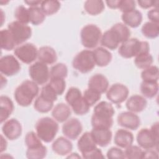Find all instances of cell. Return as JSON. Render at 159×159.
Returning a JSON list of instances; mask_svg holds the SVG:
<instances>
[{
  "instance_id": "obj_3",
  "label": "cell",
  "mask_w": 159,
  "mask_h": 159,
  "mask_svg": "<svg viewBox=\"0 0 159 159\" xmlns=\"http://www.w3.org/2000/svg\"><path fill=\"white\" fill-rule=\"evenodd\" d=\"M58 128V123L48 117L39 119L35 124V130L38 137L46 143H49L55 139Z\"/></svg>"
},
{
  "instance_id": "obj_18",
  "label": "cell",
  "mask_w": 159,
  "mask_h": 159,
  "mask_svg": "<svg viewBox=\"0 0 159 159\" xmlns=\"http://www.w3.org/2000/svg\"><path fill=\"white\" fill-rule=\"evenodd\" d=\"M100 41L102 46L110 50L116 49L119 44L122 43L120 36L112 27L102 35Z\"/></svg>"
},
{
  "instance_id": "obj_43",
  "label": "cell",
  "mask_w": 159,
  "mask_h": 159,
  "mask_svg": "<svg viewBox=\"0 0 159 159\" xmlns=\"http://www.w3.org/2000/svg\"><path fill=\"white\" fill-rule=\"evenodd\" d=\"M143 153V151L141 149L140 147L132 145L127 147L124 151L125 158L130 159L142 158Z\"/></svg>"
},
{
  "instance_id": "obj_19",
  "label": "cell",
  "mask_w": 159,
  "mask_h": 159,
  "mask_svg": "<svg viewBox=\"0 0 159 159\" xmlns=\"http://www.w3.org/2000/svg\"><path fill=\"white\" fill-rule=\"evenodd\" d=\"M91 134L96 144L101 147L108 145L111 141L112 136L110 129L93 128L91 131Z\"/></svg>"
},
{
  "instance_id": "obj_32",
  "label": "cell",
  "mask_w": 159,
  "mask_h": 159,
  "mask_svg": "<svg viewBox=\"0 0 159 159\" xmlns=\"http://www.w3.org/2000/svg\"><path fill=\"white\" fill-rule=\"evenodd\" d=\"M29 12L30 22L34 25H38L42 24L45 19V14L43 12L41 8L39 7H30L28 8Z\"/></svg>"
},
{
  "instance_id": "obj_46",
  "label": "cell",
  "mask_w": 159,
  "mask_h": 159,
  "mask_svg": "<svg viewBox=\"0 0 159 159\" xmlns=\"http://www.w3.org/2000/svg\"><path fill=\"white\" fill-rule=\"evenodd\" d=\"M135 1L133 0H120L119 9L123 13H126L135 10Z\"/></svg>"
},
{
  "instance_id": "obj_38",
  "label": "cell",
  "mask_w": 159,
  "mask_h": 159,
  "mask_svg": "<svg viewBox=\"0 0 159 159\" xmlns=\"http://www.w3.org/2000/svg\"><path fill=\"white\" fill-rule=\"evenodd\" d=\"M50 87L58 95H61L66 88V82L64 78H50V82L48 83Z\"/></svg>"
},
{
  "instance_id": "obj_36",
  "label": "cell",
  "mask_w": 159,
  "mask_h": 159,
  "mask_svg": "<svg viewBox=\"0 0 159 159\" xmlns=\"http://www.w3.org/2000/svg\"><path fill=\"white\" fill-rule=\"evenodd\" d=\"M142 34L148 39H155L159 34V25L152 22L145 23L142 27Z\"/></svg>"
},
{
  "instance_id": "obj_40",
  "label": "cell",
  "mask_w": 159,
  "mask_h": 159,
  "mask_svg": "<svg viewBox=\"0 0 159 159\" xmlns=\"http://www.w3.org/2000/svg\"><path fill=\"white\" fill-rule=\"evenodd\" d=\"M47 153V148L43 145L35 148H27L26 157L29 159H42L45 157Z\"/></svg>"
},
{
  "instance_id": "obj_35",
  "label": "cell",
  "mask_w": 159,
  "mask_h": 159,
  "mask_svg": "<svg viewBox=\"0 0 159 159\" xmlns=\"http://www.w3.org/2000/svg\"><path fill=\"white\" fill-rule=\"evenodd\" d=\"M141 78L143 81L158 82L159 78L158 67L155 65H151L144 69L141 73Z\"/></svg>"
},
{
  "instance_id": "obj_15",
  "label": "cell",
  "mask_w": 159,
  "mask_h": 159,
  "mask_svg": "<svg viewBox=\"0 0 159 159\" xmlns=\"http://www.w3.org/2000/svg\"><path fill=\"white\" fill-rule=\"evenodd\" d=\"M83 130V126L81 122L76 118L70 119L64 123L62 126L63 134L68 139L71 140L76 139Z\"/></svg>"
},
{
  "instance_id": "obj_20",
  "label": "cell",
  "mask_w": 159,
  "mask_h": 159,
  "mask_svg": "<svg viewBox=\"0 0 159 159\" xmlns=\"http://www.w3.org/2000/svg\"><path fill=\"white\" fill-rule=\"evenodd\" d=\"M96 144L93 139L91 132H86L84 133L79 139L77 143L78 148L81 153L82 156L95 149Z\"/></svg>"
},
{
  "instance_id": "obj_29",
  "label": "cell",
  "mask_w": 159,
  "mask_h": 159,
  "mask_svg": "<svg viewBox=\"0 0 159 159\" xmlns=\"http://www.w3.org/2000/svg\"><path fill=\"white\" fill-rule=\"evenodd\" d=\"M84 8L86 12L92 16H95L101 13L104 8V4L100 0H88L84 2Z\"/></svg>"
},
{
  "instance_id": "obj_16",
  "label": "cell",
  "mask_w": 159,
  "mask_h": 159,
  "mask_svg": "<svg viewBox=\"0 0 159 159\" xmlns=\"http://www.w3.org/2000/svg\"><path fill=\"white\" fill-rule=\"evenodd\" d=\"M22 125L16 119H11L3 124L2 132L6 138L11 140L17 139L22 134Z\"/></svg>"
},
{
  "instance_id": "obj_8",
  "label": "cell",
  "mask_w": 159,
  "mask_h": 159,
  "mask_svg": "<svg viewBox=\"0 0 159 159\" xmlns=\"http://www.w3.org/2000/svg\"><path fill=\"white\" fill-rule=\"evenodd\" d=\"M80 36L83 47L87 48H93L98 45L101 40L102 33L97 25L88 24L82 28Z\"/></svg>"
},
{
  "instance_id": "obj_9",
  "label": "cell",
  "mask_w": 159,
  "mask_h": 159,
  "mask_svg": "<svg viewBox=\"0 0 159 159\" xmlns=\"http://www.w3.org/2000/svg\"><path fill=\"white\" fill-rule=\"evenodd\" d=\"M8 30L11 33L16 45L21 44L30 38L32 29L27 24L14 21L8 24Z\"/></svg>"
},
{
  "instance_id": "obj_37",
  "label": "cell",
  "mask_w": 159,
  "mask_h": 159,
  "mask_svg": "<svg viewBox=\"0 0 159 159\" xmlns=\"http://www.w3.org/2000/svg\"><path fill=\"white\" fill-rule=\"evenodd\" d=\"M40 8L43 12L47 16L57 13L60 8V2L58 1H43L40 4Z\"/></svg>"
},
{
  "instance_id": "obj_21",
  "label": "cell",
  "mask_w": 159,
  "mask_h": 159,
  "mask_svg": "<svg viewBox=\"0 0 159 159\" xmlns=\"http://www.w3.org/2000/svg\"><path fill=\"white\" fill-rule=\"evenodd\" d=\"M52 148L57 155L64 156L70 153L73 149L72 143L66 138L60 137L52 143Z\"/></svg>"
},
{
  "instance_id": "obj_6",
  "label": "cell",
  "mask_w": 159,
  "mask_h": 159,
  "mask_svg": "<svg viewBox=\"0 0 159 159\" xmlns=\"http://www.w3.org/2000/svg\"><path fill=\"white\" fill-rule=\"evenodd\" d=\"M65 100L76 115L87 114L90 106L84 101L81 91L75 87H71L65 95Z\"/></svg>"
},
{
  "instance_id": "obj_5",
  "label": "cell",
  "mask_w": 159,
  "mask_h": 159,
  "mask_svg": "<svg viewBox=\"0 0 159 159\" xmlns=\"http://www.w3.org/2000/svg\"><path fill=\"white\" fill-rule=\"evenodd\" d=\"M158 122L153 124L150 129H142L137 135L138 144L145 150L158 148Z\"/></svg>"
},
{
  "instance_id": "obj_27",
  "label": "cell",
  "mask_w": 159,
  "mask_h": 159,
  "mask_svg": "<svg viewBox=\"0 0 159 159\" xmlns=\"http://www.w3.org/2000/svg\"><path fill=\"white\" fill-rule=\"evenodd\" d=\"M14 104L12 100L7 96L0 97V122L2 123L9 118L14 111Z\"/></svg>"
},
{
  "instance_id": "obj_2",
  "label": "cell",
  "mask_w": 159,
  "mask_h": 159,
  "mask_svg": "<svg viewBox=\"0 0 159 159\" xmlns=\"http://www.w3.org/2000/svg\"><path fill=\"white\" fill-rule=\"evenodd\" d=\"M39 92V88L36 83L30 80H25L16 89L14 98L19 106L27 107L31 104Z\"/></svg>"
},
{
  "instance_id": "obj_49",
  "label": "cell",
  "mask_w": 159,
  "mask_h": 159,
  "mask_svg": "<svg viewBox=\"0 0 159 159\" xmlns=\"http://www.w3.org/2000/svg\"><path fill=\"white\" fill-rule=\"evenodd\" d=\"M137 2L139 5L143 9H148L152 7H155V8H158V1L144 0V1H138Z\"/></svg>"
},
{
  "instance_id": "obj_42",
  "label": "cell",
  "mask_w": 159,
  "mask_h": 159,
  "mask_svg": "<svg viewBox=\"0 0 159 159\" xmlns=\"http://www.w3.org/2000/svg\"><path fill=\"white\" fill-rule=\"evenodd\" d=\"M25 143L27 148H35L43 145L41 139L34 132H29L26 134Z\"/></svg>"
},
{
  "instance_id": "obj_47",
  "label": "cell",
  "mask_w": 159,
  "mask_h": 159,
  "mask_svg": "<svg viewBox=\"0 0 159 159\" xmlns=\"http://www.w3.org/2000/svg\"><path fill=\"white\" fill-rule=\"evenodd\" d=\"M107 157L111 159L125 158L124 152L117 147L111 148L107 152Z\"/></svg>"
},
{
  "instance_id": "obj_52",
  "label": "cell",
  "mask_w": 159,
  "mask_h": 159,
  "mask_svg": "<svg viewBox=\"0 0 159 159\" xmlns=\"http://www.w3.org/2000/svg\"><path fill=\"white\" fill-rule=\"evenodd\" d=\"M120 0H109L106 1V2L109 7L111 9H118Z\"/></svg>"
},
{
  "instance_id": "obj_1",
  "label": "cell",
  "mask_w": 159,
  "mask_h": 159,
  "mask_svg": "<svg viewBox=\"0 0 159 159\" xmlns=\"http://www.w3.org/2000/svg\"><path fill=\"white\" fill-rule=\"evenodd\" d=\"M114 109L111 104L101 101L95 106L91 117L93 128L110 129L113 124Z\"/></svg>"
},
{
  "instance_id": "obj_11",
  "label": "cell",
  "mask_w": 159,
  "mask_h": 159,
  "mask_svg": "<svg viewBox=\"0 0 159 159\" xmlns=\"http://www.w3.org/2000/svg\"><path fill=\"white\" fill-rule=\"evenodd\" d=\"M14 53L19 60L26 64H30L34 61L38 56L37 47L30 43L19 46L14 49Z\"/></svg>"
},
{
  "instance_id": "obj_25",
  "label": "cell",
  "mask_w": 159,
  "mask_h": 159,
  "mask_svg": "<svg viewBox=\"0 0 159 159\" xmlns=\"http://www.w3.org/2000/svg\"><path fill=\"white\" fill-rule=\"evenodd\" d=\"M38 59L45 64H53L57 60V55L55 50L48 46L42 47L38 50Z\"/></svg>"
},
{
  "instance_id": "obj_45",
  "label": "cell",
  "mask_w": 159,
  "mask_h": 159,
  "mask_svg": "<svg viewBox=\"0 0 159 159\" xmlns=\"http://www.w3.org/2000/svg\"><path fill=\"white\" fill-rule=\"evenodd\" d=\"M40 95L53 102L57 99V94L48 84L42 88Z\"/></svg>"
},
{
  "instance_id": "obj_23",
  "label": "cell",
  "mask_w": 159,
  "mask_h": 159,
  "mask_svg": "<svg viewBox=\"0 0 159 159\" xmlns=\"http://www.w3.org/2000/svg\"><path fill=\"white\" fill-rule=\"evenodd\" d=\"M147 104V101L143 96L135 94L130 96L126 102L127 109L134 113L143 111Z\"/></svg>"
},
{
  "instance_id": "obj_12",
  "label": "cell",
  "mask_w": 159,
  "mask_h": 159,
  "mask_svg": "<svg viewBox=\"0 0 159 159\" xmlns=\"http://www.w3.org/2000/svg\"><path fill=\"white\" fill-rule=\"evenodd\" d=\"M129 93L127 86L120 83H116L107 90L106 97L112 103L120 104L127 99Z\"/></svg>"
},
{
  "instance_id": "obj_51",
  "label": "cell",
  "mask_w": 159,
  "mask_h": 159,
  "mask_svg": "<svg viewBox=\"0 0 159 159\" xmlns=\"http://www.w3.org/2000/svg\"><path fill=\"white\" fill-rule=\"evenodd\" d=\"M158 153L152 149H148L143 151L142 158H158Z\"/></svg>"
},
{
  "instance_id": "obj_41",
  "label": "cell",
  "mask_w": 159,
  "mask_h": 159,
  "mask_svg": "<svg viewBox=\"0 0 159 159\" xmlns=\"http://www.w3.org/2000/svg\"><path fill=\"white\" fill-rule=\"evenodd\" d=\"M14 17L17 20V21L22 24H27L30 22L29 10L24 6H19L16 9Z\"/></svg>"
},
{
  "instance_id": "obj_44",
  "label": "cell",
  "mask_w": 159,
  "mask_h": 159,
  "mask_svg": "<svg viewBox=\"0 0 159 159\" xmlns=\"http://www.w3.org/2000/svg\"><path fill=\"white\" fill-rule=\"evenodd\" d=\"M101 95V94L88 88L84 91L83 97L86 103L91 107L100 99Z\"/></svg>"
},
{
  "instance_id": "obj_7",
  "label": "cell",
  "mask_w": 159,
  "mask_h": 159,
  "mask_svg": "<svg viewBox=\"0 0 159 159\" xmlns=\"http://www.w3.org/2000/svg\"><path fill=\"white\" fill-rule=\"evenodd\" d=\"M73 67L81 73H87L92 71L96 65L93 51L84 50L79 52L73 58Z\"/></svg>"
},
{
  "instance_id": "obj_31",
  "label": "cell",
  "mask_w": 159,
  "mask_h": 159,
  "mask_svg": "<svg viewBox=\"0 0 159 159\" xmlns=\"http://www.w3.org/2000/svg\"><path fill=\"white\" fill-rule=\"evenodd\" d=\"M140 91L142 94L147 98H154L158 91V82L143 81L140 84Z\"/></svg>"
},
{
  "instance_id": "obj_50",
  "label": "cell",
  "mask_w": 159,
  "mask_h": 159,
  "mask_svg": "<svg viewBox=\"0 0 159 159\" xmlns=\"http://www.w3.org/2000/svg\"><path fill=\"white\" fill-rule=\"evenodd\" d=\"M147 17L151 22L158 24L159 23V12L158 8H154L150 10L147 13Z\"/></svg>"
},
{
  "instance_id": "obj_34",
  "label": "cell",
  "mask_w": 159,
  "mask_h": 159,
  "mask_svg": "<svg viewBox=\"0 0 159 159\" xmlns=\"http://www.w3.org/2000/svg\"><path fill=\"white\" fill-rule=\"evenodd\" d=\"M34 106L37 111L41 113H46L52 109L53 102L40 95L35 99Z\"/></svg>"
},
{
  "instance_id": "obj_54",
  "label": "cell",
  "mask_w": 159,
  "mask_h": 159,
  "mask_svg": "<svg viewBox=\"0 0 159 159\" xmlns=\"http://www.w3.org/2000/svg\"><path fill=\"white\" fill-rule=\"evenodd\" d=\"M4 145H6L7 147V142L6 141V140L4 139L2 135H1V152H3V148H4Z\"/></svg>"
},
{
  "instance_id": "obj_13",
  "label": "cell",
  "mask_w": 159,
  "mask_h": 159,
  "mask_svg": "<svg viewBox=\"0 0 159 159\" xmlns=\"http://www.w3.org/2000/svg\"><path fill=\"white\" fill-rule=\"evenodd\" d=\"M20 68L19 62L13 55H5L0 59V71L5 76L16 75L20 71Z\"/></svg>"
},
{
  "instance_id": "obj_55",
  "label": "cell",
  "mask_w": 159,
  "mask_h": 159,
  "mask_svg": "<svg viewBox=\"0 0 159 159\" xmlns=\"http://www.w3.org/2000/svg\"><path fill=\"white\" fill-rule=\"evenodd\" d=\"M77 154H78V153H71V155H70V156H69V157H68V158H71V157L80 158V157L79 155H78Z\"/></svg>"
},
{
  "instance_id": "obj_26",
  "label": "cell",
  "mask_w": 159,
  "mask_h": 159,
  "mask_svg": "<svg viewBox=\"0 0 159 159\" xmlns=\"http://www.w3.org/2000/svg\"><path fill=\"white\" fill-rule=\"evenodd\" d=\"M121 18L125 25L136 28L140 25L142 21V14L139 11L135 9L129 12L123 13Z\"/></svg>"
},
{
  "instance_id": "obj_33",
  "label": "cell",
  "mask_w": 159,
  "mask_h": 159,
  "mask_svg": "<svg viewBox=\"0 0 159 159\" xmlns=\"http://www.w3.org/2000/svg\"><path fill=\"white\" fill-rule=\"evenodd\" d=\"M153 58L149 52L142 53L135 57L134 63L139 68L145 69L152 64Z\"/></svg>"
},
{
  "instance_id": "obj_28",
  "label": "cell",
  "mask_w": 159,
  "mask_h": 159,
  "mask_svg": "<svg viewBox=\"0 0 159 159\" xmlns=\"http://www.w3.org/2000/svg\"><path fill=\"white\" fill-rule=\"evenodd\" d=\"M96 65L103 67L107 66L112 60V54L103 47H98L93 51Z\"/></svg>"
},
{
  "instance_id": "obj_22",
  "label": "cell",
  "mask_w": 159,
  "mask_h": 159,
  "mask_svg": "<svg viewBox=\"0 0 159 159\" xmlns=\"http://www.w3.org/2000/svg\"><path fill=\"white\" fill-rule=\"evenodd\" d=\"M114 143L119 147L126 148L130 146L134 141V135L132 132L125 129H119L114 136Z\"/></svg>"
},
{
  "instance_id": "obj_17",
  "label": "cell",
  "mask_w": 159,
  "mask_h": 159,
  "mask_svg": "<svg viewBox=\"0 0 159 159\" xmlns=\"http://www.w3.org/2000/svg\"><path fill=\"white\" fill-rule=\"evenodd\" d=\"M88 86L89 89L101 94L108 89L109 81L105 76L98 73L89 78Z\"/></svg>"
},
{
  "instance_id": "obj_14",
  "label": "cell",
  "mask_w": 159,
  "mask_h": 159,
  "mask_svg": "<svg viewBox=\"0 0 159 159\" xmlns=\"http://www.w3.org/2000/svg\"><path fill=\"white\" fill-rule=\"evenodd\" d=\"M117 120L119 125L133 130L137 129L140 125L139 117L130 111L120 113L117 116Z\"/></svg>"
},
{
  "instance_id": "obj_4",
  "label": "cell",
  "mask_w": 159,
  "mask_h": 159,
  "mask_svg": "<svg viewBox=\"0 0 159 159\" xmlns=\"http://www.w3.org/2000/svg\"><path fill=\"white\" fill-rule=\"evenodd\" d=\"M150 46L147 42L140 41L137 39H129L122 43L119 48V55L125 58L136 57L142 53L149 52Z\"/></svg>"
},
{
  "instance_id": "obj_53",
  "label": "cell",
  "mask_w": 159,
  "mask_h": 159,
  "mask_svg": "<svg viewBox=\"0 0 159 159\" xmlns=\"http://www.w3.org/2000/svg\"><path fill=\"white\" fill-rule=\"evenodd\" d=\"M24 2L30 7H37L39 4H40L42 1H24Z\"/></svg>"
},
{
  "instance_id": "obj_24",
  "label": "cell",
  "mask_w": 159,
  "mask_h": 159,
  "mask_svg": "<svg viewBox=\"0 0 159 159\" xmlns=\"http://www.w3.org/2000/svg\"><path fill=\"white\" fill-rule=\"evenodd\" d=\"M70 107L63 102L57 104L52 110V116L58 122H63L68 119L71 116Z\"/></svg>"
},
{
  "instance_id": "obj_30",
  "label": "cell",
  "mask_w": 159,
  "mask_h": 159,
  "mask_svg": "<svg viewBox=\"0 0 159 159\" xmlns=\"http://www.w3.org/2000/svg\"><path fill=\"white\" fill-rule=\"evenodd\" d=\"M1 47L6 50H11L16 45L14 38L8 29H2L0 32Z\"/></svg>"
},
{
  "instance_id": "obj_48",
  "label": "cell",
  "mask_w": 159,
  "mask_h": 159,
  "mask_svg": "<svg viewBox=\"0 0 159 159\" xmlns=\"http://www.w3.org/2000/svg\"><path fill=\"white\" fill-rule=\"evenodd\" d=\"M83 157L84 158H104L101 150L98 148H96L93 150L83 155Z\"/></svg>"
},
{
  "instance_id": "obj_39",
  "label": "cell",
  "mask_w": 159,
  "mask_h": 159,
  "mask_svg": "<svg viewBox=\"0 0 159 159\" xmlns=\"http://www.w3.org/2000/svg\"><path fill=\"white\" fill-rule=\"evenodd\" d=\"M68 75V68L65 64L59 63L53 66L50 70V78H65Z\"/></svg>"
},
{
  "instance_id": "obj_10",
  "label": "cell",
  "mask_w": 159,
  "mask_h": 159,
  "mask_svg": "<svg viewBox=\"0 0 159 159\" xmlns=\"http://www.w3.org/2000/svg\"><path fill=\"white\" fill-rule=\"evenodd\" d=\"M29 73L32 81L39 85L45 84L50 78L48 67L41 61H37L30 65Z\"/></svg>"
}]
</instances>
